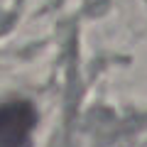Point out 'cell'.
<instances>
[{
    "instance_id": "obj_1",
    "label": "cell",
    "mask_w": 147,
    "mask_h": 147,
    "mask_svg": "<svg viewBox=\"0 0 147 147\" xmlns=\"http://www.w3.org/2000/svg\"><path fill=\"white\" fill-rule=\"evenodd\" d=\"M37 113L27 100L0 105V147H30Z\"/></svg>"
}]
</instances>
